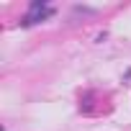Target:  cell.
<instances>
[{"mask_svg": "<svg viewBox=\"0 0 131 131\" xmlns=\"http://www.w3.org/2000/svg\"><path fill=\"white\" fill-rule=\"evenodd\" d=\"M51 16V8L46 5V3H31V8H28V13H26V18L21 21L23 26H34V23H39V21H44V18H49Z\"/></svg>", "mask_w": 131, "mask_h": 131, "instance_id": "6da1fadb", "label": "cell"}]
</instances>
